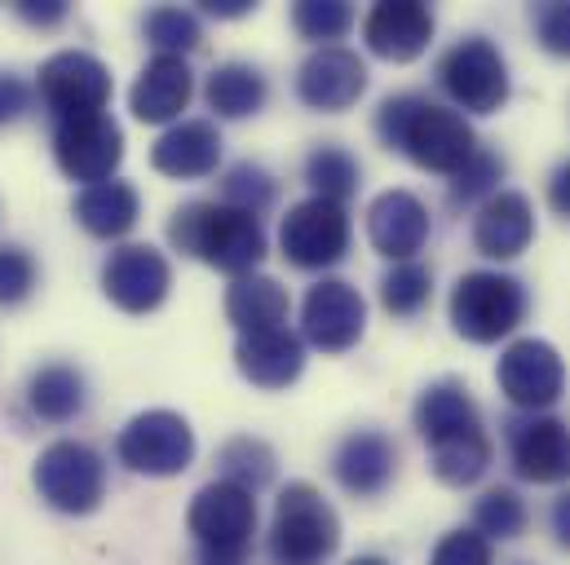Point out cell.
<instances>
[{
	"label": "cell",
	"mask_w": 570,
	"mask_h": 565,
	"mask_svg": "<svg viewBox=\"0 0 570 565\" xmlns=\"http://www.w3.org/2000/svg\"><path fill=\"white\" fill-rule=\"evenodd\" d=\"M438 85L446 89V98L460 111H473V116H491L509 102V67H504L500 49L482 36H469L442 53Z\"/></svg>",
	"instance_id": "obj_7"
},
{
	"label": "cell",
	"mask_w": 570,
	"mask_h": 565,
	"mask_svg": "<svg viewBox=\"0 0 570 565\" xmlns=\"http://www.w3.org/2000/svg\"><path fill=\"white\" fill-rule=\"evenodd\" d=\"M500 177H504V163H500L491 150H478V155L455 172V181H451V199H455V204H473V199L487 195Z\"/></svg>",
	"instance_id": "obj_37"
},
{
	"label": "cell",
	"mask_w": 570,
	"mask_h": 565,
	"mask_svg": "<svg viewBox=\"0 0 570 565\" xmlns=\"http://www.w3.org/2000/svg\"><path fill=\"white\" fill-rule=\"evenodd\" d=\"M473 526L482 539H518L522 526H527V504L518 490L509 486H495L487 490L478 504H473Z\"/></svg>",
	"instance_id": "obj_33"
},
{
	"label": "cell",
	"mask_w": 570,
	"mask_h": 565,
	"mask_svg": "<svg viewBox=\"0 0 570 565\" xmlns=\"http://www.w3.org/2000/svg\"><path fill=\"white\" fill-rule=\"evenodd\" d=\"M509 455L527 482H570V424L558 416H531L509 428Z\"/></svg>",
	"instance_id": "obj_16"
},
{
	"label": "cell",
	"mask_w": 570,
	"mask_h": 565,
	"mask_svg": "<svg viewBox=\"0 0 570 565\" xmlns=\"http://www.w3.org/2000/svg\"><path fill=\"white\" fill-rule=\"evenodd\" d=\"M226 318L239 327V336L275 331L287 323V291L271 275H244L226 287Z\"/></svg>",
	"instance_id": "obj_24"
},
{
	"label": "cell",
	"mask_w": 570,
	"mask_h": 565,
	"mask_svg": "<svg viewBox=\"0 0 570 565\" xmlns=\"http://www.w3.org/2000/svg\"><path fill=\"white\" fill-rule=\"evenodd\" d=\"M275 190H279L275 177H271L262 163H248V159H244V163H235V168L226 172V181H222V195H226V199H222V204L244 208V212L257 217L262 208L275 204Z\"/></svg>",
	"instance_id": "obj_36"
},
{
	"label": "cell",
	"mask_w": 570,
	"mask_h": 565,
	"mask_svg": "<svg viewBox=\"0 0 570 565\" xmlns=\"http://www.w3.org/2000/svg\"><path fill=\"white\" fill-rule=\"evenodd\" d=\"M27 107H31V89H27V80H18V76H0V125L22 120Z\"/></svg>",
	"instance_id": "obj_41"
},
{
	"label": "cell",
	"mask_w": 570,
	"mask_h": 565,
	"mask_svg": "<svg viewBox=\"0 0 570 565\" xmlns=\"http://www.w3.org/2000/svg\"><path fill=\"white\" fill-rule=\"evenodd\" d=\"M18 13H22L27 22H36V27H53V22H62V18H67V0H45V4L22 0V4H18Z\"/></svg>",
	"instance_id": "obj_42"
},
{
	"label": "cell",
	"mask_w": 570,
	"mask_h": 565,
	"mask_svg": "<svg viewBox=\"0 0 570 565\" xmlns=\"http://www.w3.org/2000/svg\"><path fill=\"white\" fill-rule=\"evenodd\" d=\"M301 327L305 340L323 354H345L358 345L363 327H367V305L358 296V287L345 279H318L305 291L301 305Z\"/></svg>",
	"instance_id": "obj_13"
},
{
	"label": "cell",
	"mask_w": 570,
	"mask_h": 565,
	"mask_svg": "<svg viewBox=\"0 0 570 565\" xmlns=\"http://www.w3.org/2000/svg\"><path fill=\"white\" fill-rule=\"evenodd\" d=\"M429 464L433 473L446 482V486H473L487 468H491V442L487 433H460V437H446L438 446H429Z\"/></svg>",
	"instance_id": "obj_29"
},
{
	"label": "cell",
	"mask_w": 570,
	"mask_h": 565,
	"mask_svg": "<svg viewBox=\"0 0 570 565\" xmlns=\"http://www.w3.org/2000/svg\"><path fill=\"white\" fill-rule=\"evenodd\" d=\"M363 40L385 62H412L433 40V13L429 4H416V0H385L367 13Z\"/></svg>",
	"instance_id": "obj_19"
},
{
	"label": "cell",
	"mask_w": 570,
	"mask_h": 565,
	"mask_svg": "<svg viewBox=\"0 0 570 565\" xmlns=\"http://www.w3.org/2000/svg\"><path fill=\"white\" fill-rule=\"evenodd\" d=\"M305 181H309V190H314L318 199L345 204V199L358 190L363 168H358V159H354L345 146H318V150H309V159H305Z\"/></svg>",
	"instance_id": "obj_30"
},
{
	"label": "cell",
	"mask_w": 570,
	"mask_h": 565,
	"mask_svg": "<svg viewBox=\"0 0 570 565\" xmlns=\"http://www.w3.org/2000/svg\"><path fill=\"white\" fill-rule=\"evenodd\" d=\"M150 163L164 177H177V181L208 177L222 163V133H217L213 120H177L150 146Z\"/></svg>",
	"instance_id": "obj_22"
},
{
	"label": "cell",
	"mask_w": 570,
	"mask_h": 565,
	"mask_svg": "<svg viewBox=\"0 0 570 565\" xmlns=\"http://www.w3.org/2000/svg\"><path fill=\"white\" fill-rule=\"evenodd\" d=\"M429 291H433V275H429L421 261H399L385 279H381V305L394 314V318H412L429 305Z\"/></svg>",
	"instance_id": "obj_34"
},
{
	"label": "cell",
	"mask_w": 570,
	"mask_h": 565,
	"mask_svg": "<svg viewBox=\"0 0 570 565\" xmlns=\"http://www.w3.org/2000/svg\"><path fill=\"white\" fill-rule=\"evenodd\" d=\"M367 89V67L358 53L332 44L314 49L296 71V93L314 111H350Z\"/></svg>",
	"instance_id": "obj_15"
},
{
	"label": "cell",
	"mask_w": 570,
	"mask_h": 565,
	"mask_svg": "<svg viewBox=\"0 0 570 565\" xmlns=\"http://www.w3.org/2000/svg\"><path fill=\"white\" fill-rule=\"evenodd\" d=\"M531 239H535V212H531V199L518 190H495L473 217V248L491 261L522 257Z\"/></svg>",
	"instance_id": "obj_18"
},
{
	"label": "cell",
	"mask_w": 570,
	"mask_h": 565,
	"mask_svg": "<svg viewBox=\"0 0 570 565\" xmlns=\"http://www.w3.org/2000/svg\"><path fill=\"white\" fill-rule=\"evenodd\" d=\"M235 363H239L244 380H253L257 389H287L305 367V345L287 327L253 331V336H239Z\"/></svg>",
	"instance_id": "obj_23"
},
{
	"label": "cell",
	"mask_w": 570,
	"mask_h": 565,
	"mask_svg": "<svg viewBox=\"0 0 570 565\" xmlns=\"http://www.w3.org/2000/svg\"><path fill=\"white\" fill-rule=\"evenodd\" d=\"M279 244L284 257L296 270H327L350 252V217L345 204L332 199H301L296 208H287L284 226H279Z\"/></svg>",
	"instance_id": "obj_9"
},
{
	"label": "cell",
	"mask_w": 570,
	"mask_h": 565,
	"mask_svg": "<svg viewBox=\"0 0 570 565\" xmlns=\"http://www.w3.org/2000/svg\"><path fill=\"white\" fill-rule=\"evenodd\" d=\"M217 459H222L226 482H235L244 490H262L275 477V450L266 442H257V437H230Z\"/></svg>",
	"instance_id": "obj_31"
},
{
	"label": "cell",
	"mask_w": 570,
	"mask_h": 565,
	"mask_svg": "<svg viewBox=\"0 0 570 565\" xmlns=\"http://www.w3.org/2000/svg\"><path fill=\"white\" fill-rule=\"evenodd\" d=\"M204 9H208V13H217V18H239V13H248V9H253V0H222V4L213 0V4H204Z\"/></svg>",
	"instance_id": "obj_45"
},
{
	"label": "cell",
	"mask_w": 570,
	"mask_h": 565,
	"mask_svg": "<svg viewBox=\"0 0 570 565\" xmlns=\"http://www.w3.org/2000/svg\"><path fill=\"white\" fill-rule=\"evenodd\" d=\"M146 40L159 49V53H173V58H186L190 49H199L204 31H199V18L190 9H177V4H159L146 13Z\"/></svg>",
	"instance_id": "obj_32"
},
{
	"label": "cell",
	"mask_w": 570,
	"mask_h": 565,
	"mask_svg": "<svg viewBox=\"0 0 570 565\" xmlns=\"http://www.w3.org/2000/svg\"><path fill=\"white\" fill-rule=\"evenodd\" d=\"M416 428L429 446L446 442V437H460V433H478L482 428V416H478V403L469 398L464 385L455 380H438L429 385L416 403Z\"/></svg>",
	"instance_id": "obj_25"
},
{
	"label": "cell",
	"mask_w": 570,
	"mask_h": 565,
	"mask_svg": "<svg viewBox=\"0 0 570 565\" xmlns=\"http://www.w3.org/2000/svg\"><path fill=\"white\" fill-rule=\"evenodd\" d=\"M394 468H399V446L381 428L350 433L332 455V473L350 495H381L390 486Z\"/></svg>",
	"instance_id": "obj_21"
},
{
	"label": "cell",
	"mask_w": 570,
	"mask_h": 565,
	"mask_svg": "<svg viewBox=\"0 0 570 565\" xmlns=\"http://www.w3.org/2000/svg\"><path fill=\"white\" fill-rule=\"evenodd\" d=\"M341 544V522L332 504L309 482H287L275 522H271V562L275 565H323Z\"/></svg>",
	"instance_id": "obj_4"
},
{
	"label": "cell",
	"mask_w": 570,
	"mask_h": 565,
	"mask_svg": "<svg viewBox=\"0 0 570 565\" xmlns=\"http://www.w3.org/2000/svg\"><path fill=\"white\" fill-rule=\"evenodd\" d=\"M527 318V287L495 270H473L451 291V323L473 345H495Z\"/></svg>",
	"instance_id": "obj_5"
},
{
	"label": "cell",
	"mask_w": 570,
	"mask_h": 565,
	"mask_svg": "<svg viewBox=\"0 0 570 565\" xmlns=\"http://www.w3.org/2000/svg\"><path fill=\"white\" fill-rule=\"evenodd\" d=\"M40 98L53 116V125L107 116L111 102V71L80 49H62L40 67Z\"/></svg>",
	"instance_id": "obj_8"
},
{
	"label": "cell",
	"mask_w": 570,
	"mask_h": 565,
	"mask_svg": "<svg viewBox=\"0 0 570 565\" xmlns=\"http://www.w3.org/2000/svg\"><path fill=\"white\" fill-rule=\"evenodd\" d=\"M76 221L98 239H120L138 226V190L129 181L89 186L76 199Z\"/></svg>",
	"instance_id": "obj_26"
},
{
	"label": "cell",
	"mask_w": 570,
	"mask_h": 565,
	"mask_svg": "<svg viewBox=\"0 0 570 565\" xmlns=\"http://www.w3.org/2000/svg\"><path fill=\"white\" fill-rule=\"evenodd\" d=\"M292 27L305 40H318L323 49H332V40H341L354 27V9L345 0H301L292 9Z\"/></svg>",
	"instance_id": "obj_35"
},
{
	"label": "cell",
	"mask_w": 570,
	"mask_h": 565,
	"mask_svg": "<svg viewBox=\"0 0 570 565\" xmlns=\"http://www.w3.org/2000/svg\"><path fill=\"white\" fill-rule=\"evenodd\" d=\"M549 204H553L558 217L570 221V159H562V163L553 168V177H549Z\"/></svg>",
	"instance_id": "obj_43"
},
{
	"label": "cell",
	"mask_w": 570,
	"mask_h": 565,
	"mask_svg": "<svg viewBox=\"0 0 570 565\" xmlns=\"http://www.w3.org/2000/svg\"><path fill=\"white\" fill-rule=\"evenodd\" d=\"M429 565H491V539H482L478 531H451L438 539Z\"/></svg>",
	"instance_id": "obj_38"
},
{
	"label": "cell",
	"mask_w": 570,
	"mask_h": 565,
	"mask_svg": "<svg viewBox=\"0 0 570 565\" xmlns=\"http://www.w3.org/2000/svg\"><path fill=\"white\" fill-rule=\"evenodd\" d=\"M116 455L125 468L146 477H173L195 459V433L177 412H142L125 424Z\"/></svg>",
	"instance_id": "obj_10"
},
{
	"label": "cell",
	"mask_w": 570,
	"mask_h": 565,
	"mask_svg": "<svg viewBox=\"0 0 570 565\" xmlns=\"http://www.w3.org/2000/svg\"><path fill=\"white\" fill-rule=\"evenodd\" d=\"M549 526H553V535H558V544L570 548V490H562L558 499H553V513H549Z\"/></svg>",
	"instance_id": "obj_44"
},
{
	"label": "cell",
	"mask_w": 570,
	"mask_h": 565,
	"mask_svg": "<svg viewBox=\"0 0 570 565\" xmlns=\"http://www.w3.org/2000/svg\"><path fill=\"white\" fill-rule=\"evenodd\" d=\"M36 287V261L22 248H0V305H18L27 300Z\"/></svg>",
	"instance_id": "obj_39"
},
{
	"label": "cell",
	"mask_w": 570,
	"mask_h": 565,
	"mask_svg": "<svg viewBox=\"0 0 570 565\" xmlns=\"http://www.w3.org/2000/svg\"><path fill=\"white\" fill-rule=\"evenodd\" d=\"M195 93V71L186 58H173V53H155L142 67L134 93H129V107L142 125H173L186 102Z\"/></svg>",
	"instance_id": "obj_20"
},
{
	"label": "cell",
	"mask_w": 570,
	"mask_h": 565,
	"mask_svg": "<svg viewBox=\"0 0 570 565\" xmlns=\"http://www.w3.org/2000/svg\"><path fill=\"white\" fill-rule=\"evenodd\" d=\"M53 159L71 181L102 186L125 159V133L111 116H89V120H67L53 129Z\"/></svg>",
	"instance_id": "obj_12"
},
{
	"label": "cell",
	"mask_w": 570,
	"mask_h": 565,
	"mask_svg": "<svg viewBox=\"0 0 570 565\" xmlns=\"http://www.w3.org/2000/svg\"><path fill=\"white\" fill-rule=\"evenodd\" d=\"M195 535V565H248L253 531H257V499L235 482H208L186 513Z\"/></svg>",
	"instance_id": "obj_3"
},
{
	"label": "cell",
	"mask_w": 570,
	"mask_h": 565,
	"mask_svg": "<svg viewBox=\"0 0 570 565\" xmlns=\"http://www.w3.org/2000/svg\"><path fill=\"white\" fill-rule=\"evenodd\" d=\"M504 398L522 412H544L562 398L567 389V367H562V354L549 345V340H513L500 358V371H495Z\"/></svg>",
	"instance_id": "obj_11"
},
{
	"label": "cell",
	"mask_w": 570,
	"mask_h": 565,
	"mask_svg": "<svg viewBox=\"0 0 570 565\" xmlns=\"http://www.w3.org/2000/svg\"><path fill=\"white\" fill-rule=\"evenodd\" d=\"M350 565H394V562H385V557H376V553H367V557H354Z\"/></svg>",
	"instance_id": "obj_46"
},
{
	"label": "cell",
	"mask_w": 570,
	"mask_h": 565,
	"mask_svg": "<svg viewBox=\"0 0 570 565\" xmlns=\"http://www.w3.org/2000/svg\"><path fill=\"white\" fill-rule=\"evenodd\" d=\"M367 239L390 261H412L429 239V212L412 190H385L367 208Z\"/></svg>",
	"instance_id": "obj_17"
},
{
	"label": "cell",
	"mask_w": 570,
	"mask_h": 565,
	"mask_svg": "<svg viewBox=\"0 0 570 565\" xmlns=\"http://www.w3.org/2000/svg\"><path fill=\"white\" fill-rule=\"evenodd\" d=\"M173 287V270L164 261V252H155L150 244H125L107 257L102 266V291L125 309V314H150L164 305Z\"/></svg>",
	"instance_id": "obj_14"
},
{
	"label": "cell",
	"mask_w": 570,
	"mask_h": 565,
	"mask_svg": "<svg viewBox=\"0 0 570 565\" xmlns=\"http://www.w3.org/2000/svg\"><path fill=\"white\" fill-rule=\"evenodd\" d=\"M27 403L40 420L67 424L85 412V376L67 363H53V367H40L27 385Z\"/></svg>",
	"instance_id": "obj_28"
},
{
	"label": "cell",
	"mask_w": 570,
	"mask_h": 565,
	"mask_svg": "<svg viewBox=\"0 0 570 565\" xmlns=\"http://www.w3.org/2000/svg\"><path fill=\"white\" fill-rule=\"evenodd\" d=\"M376 133H381V141L390 150H403L416 168L446 172V177H455L482 150L460 111H446V107H438L429 98H416V93L381 102Z\"/></svg>",
	"instance_id": "obj_1"
},
{
	"label": "cell",
	"mask_w": 570,
	"mask_h": 565,
	"mask_svg": "<svg viewBox=\"0 0 570 565\" xmlns=\"http://www.w3.org/2000/svg\"><path fill=\"white\" fill-rule=\"evenodd\" d=\"M36 490L49 508L58 513H71V517H85L102 504L107 495V468H102V455L85 442H53L40 450L36 459Z\"/></svg>",
	"instance_id": "obj_6"
},
{
	"label": "cell",
	"mask_w": 570,
	"mask_h": 565,
	"mask_svg": "<svg viewBox=\"0 0 570 565\" xmlns=\"http://www.w3.org/2000/svg\"><path fill=\"white\" fill-rule=\"evenodd\" d=\"M168 239L199 257L204 266L222 270V275H253L266 257V230H262V217L244 212V208H230V204H186L173 226H168Z\"/></svg>",
	"instance_id": "obj_2"
},
{
	"label": "cell",
	"mask_w": 570,
	"mask_h": 565,
	"mask_svg": "<svg viewBox=\"0 0 570 565\" xmlns=\"http://www.w3.org/2000/svg\"><path fill=\"white\" fill-rule=\"evenodd\" d=\"M535 36L549 53L570 58V4L567 0H549L535 9Z\"/></svg>",
	"instance_id": "obj_40"
},
{
	"label": "cell",
	"mask_w": 570,
	"mask_h": 565,
	"mask_svg": "<svg viewBox=\"0 0 570 565\" xmlns=\"http://www.w3.org/2000/svg\"><path fill=\"white\" fill-rule=\"evenodd\" d=\"M204 98H208V107H213L222 120H244V116H257V111L266 107L271 85H266V76H262L257 67H248V62H222V67L208 76Z\"/></svg>",
	"instance_id": "obj_27"
}]
</instances>
